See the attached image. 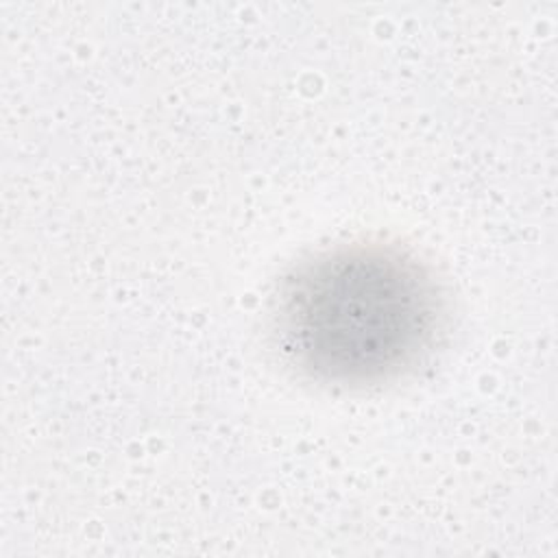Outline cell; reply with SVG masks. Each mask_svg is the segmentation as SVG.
<instances>
[{"instance_id": "1", "label": "cell", "mask_w": 558, "mask_h": 558, "mask_svg": "<svg viewBox=\"0 0 558 558\" xmlns=\"http://www.w3.org/2000/svg\"><path fill=\"white\" fill-rule=\"evenodd\" d=\"M434 305L432 286L414 262L381 248H347L318 257L288 281L281 333L312 375L377 381L425 344Z\"/></svg>"}]
</instances>
